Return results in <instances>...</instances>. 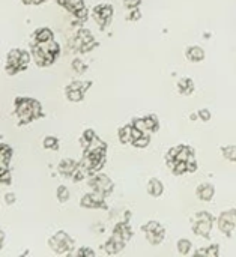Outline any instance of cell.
<instances>
[{
  "label": "cell",
  "instance_id": "cell-1",
  "mask_svg": "<svg viewBox=\"0 0 236 257\" xmlns=\"http://www.w3.org/2000/svg\"><path fill=\"white\" fill-rule=\"evenodd\" d=\"M15 114L21 123H30L32 120L42 116V107L36 99L17 98L15 99Z\"/></svg>",
  "mask_w": 236,
  "mask_h": 257
},
{
  "label": "cell",
  "instance_id": "cell-2",
  "mask_svg": "<svg viewBox=\"0 0 236 257\" xmlns=\"http://www.w3.org/2000/svg\"><path fill=\"white\" fill-rule=\"evenodd\" d=\"M29 62H30V53L20 50V48H14L8 53L5 69L8 74L14 75L20 71H24L29 65Z\"/></svg>",
  "mask_w": 236,
  "mask_h": 257
},
{
  "label": "cell",
  "instance_id": "cell-3",
  "mask_svg": "<svg viewBox=\"0 0 236 257\" xmlns=\"http://www.w3.org/2000/svg\"><path fill=\"white\" fill-rule=\"evenodd\" d=\"M48 245L57 254H69L71 250L74 248V239L66 232L60 230L48 239Z\"/></svg>",
  "mask_w": 236,
  "mask_h": 257
},
{
  "label": "cell",
  "instance_id": "cell-4",
  "mask_svg": "<svg viewBox=\"0 0 236 257\" xmlns=\"http://www.w3.org/2000/svg\"><path fill=\"white\" fill-rule=\"evenodd\" d=\"M32 56L36 62L38 66H50L51 63H54L57 54L51 53L42 42H32Z\"/></svg>",
  "mask_w": 236,
  "mask_h": 257
},
{
  "label": "cell",
  "instance_id": "cell-5",
  "mask_svg": "<svg viewBox=\"0 0 236 257\" xmlns=\"http://www.w3.org/2000/svg\"><path fill=\"white\" fill-rule=\"evenodd\" d=\"M214 226V217L205 211L197 212L194 217V224H193V230L196 235L202 236V238H208L211 230Z\"/></svg>",
  "mask_w": 236,
  "mask_h": 257
},
{
  "label": "cell",
  "instance_id": "cell-6",
  "mask_svg": "<svg viewBox=\"0 0 236 257\" xmlns=\"http://www.w3.org/2000/svg\"><path fill=\"white\" fill-rule=\"evenodd\" d=\"M190 160H196L194 158V151L193 148L190 146H176L173 149H170L166 155V161H167V166L172 169L175 166L176 161H190Z\"/></svg>",
  "mask_w": 236,
  "mask_h": 257
},
{
  "label": "cell",
  "instance_id": "cell-7",
  "mask_svg": "<svg viewBox=\"0 0 236 257\" xmlns=\"http://www.w3.org/2000/svg\"><path fill=\"white\" fill-rule=\"evenodd\" d=\"M142 230L145 232L148 242L152 244V245H158V244H161L164 241L166 230L158 221H149L148 224L142 226Z\"/></svg>",
  "mask_w": 236,
  "mask_h": 257
},
{
  "label": "cell",
  "instance_id": "cell-8",
  "mask_svg": "<svg viewBox=\"0 0 236 257\" xmlns=\"http://www.w3.org/2000/svg\"><path fill=\"white\" fill-rule=\"evenodd\" d=\"M92 86V81H72L71 84L66 86L65 89V95L69 101L72 102H78L83 99L84 92Z\"/></svg>",
  "mask_w": 236,
  "mask_h": 257
},
{
  "label": "cell",
  "instance_id": "cell-9",
  "mask_svg": "<svg viewBox=\"0 0 236 257\" xmlns=\"http://www.w3.org/2000/svg\"><path fill=\"white\" fill-rule=\"evenodd\" d=\"M89 185L93 191H99L102 194H110L113 191V182L108 176L101 175V173H95L92 175V178L89 179Z\"/></svg>",
  "mask_w": 236,
  "mask_h": 257
},
{
  "label": "cell",
  "instance_id": "cell-10",
  "mask_svg": "<svg viewBox=\"0 0 236 257\" xmlns=\"http://www.w3.org/2000/svg\"><path fill=\"white\" fill-rule=\"evenodd\" d=\"M111 17H113V6L111 5L102 3V5H98L93 8V18L99 24L101 29L107 27V24L111 21Z\"/></svg>",
  "mask_w": 236,
  "mask_h": 257
},
{
  "label": "cell",
  "instance_id": "cell-11",
  "mask_svg": "<svg viewBox=\"0 0 236 257\" xmlns=\"http://www.w3.org/2000/svg\"><path fill=\"white\" fill-rule=\"evenodd\" d=\"M80 205H81V208H86V209L105 208V194L92 190V193H89V194L81 197Z\"/></svg>",
  "mask_w": 236,
  "mask_h": 257
},
{
  "label": "cell",
  "instance_id": "cell-12",
  "mask_svg": "<svg viewBox=\"0 0 236 257\" xmlns=\"http://www.w3.org/2000/svg\"><path fill=\"white\" fill-rule=\"evenodd\" d=\"M236 226V217L235 209L232 211H224L220 217H218V229L221 233H224L226 236H229Z\"/></svg>",
  "mask_w": 236,
  "mask_h": 257
},
{
  "label": "cell",
  "instance_id": "cell-13",
  "mask_svg": "<svg viewBox=\"0 0 236 257\" xmlns=\"http://www.w3.org/2000/svg\"><path fill=\"white\" fill-rule=\"evenodd\" d=\"M125 241L121 238V236H117V235H111V238L105 242V251L108 253V254H117L119 251H122L124 250V247H125Z\"/></svg>",
  "mask_w": 236,
  "mask_h": 257
},
{
  "label": "cell",
  "instance_id": "cell-14",
  "mask_svg": "<svg viewBox=\"0 0 236 257\" xmlns=\"http://www.w3.org/2000/svg\"><path fill=\"white\" fill-rule=\"evenodd\" d=\"M77 35H78V36L81 38V41H83V48H81V53L90 51L92 48H95V47L98 45V42L93 39L92 33H90L87 29H80V30L77 32Z\"/></svg>",
  "mask_w": 236,
  "mask_h": 257
},
{
  "label": "cell",
  "instance_id": "cell-15",
  "mask_svg": "<svg viewBox=\"0 0 236 257\" xmlns=\"http://www.w3.org/2000/svg\"><path fill=\"white\" fill-rule=\"evenodd\" d=\"M196 194H197V197H199L202 202H211L212 197H214V194H215V188H214L212 184H206V182H205V184H200V185L197 187Z\"/></svg>",
  "mask_w": 236,
  "mask_h": 257
},
{
  "label": "cell",
  "instance_id": "cell-16",
  "mask_svg": "<svg viewBox=\"0 0 236 257\" xmlns=\"http://www.w3.org/2000/svg\"><path fill=\"white\" fill-rule=\"evenodd\" d=\"M194 89H196L194 81H193L191 78H188V77H184V78H181V80L178 81V90H179V93L184 95V96L191 95V93L194 92Z\"/></svg>",
  "mask_w": 236,
  "mask_h": 257
},
{
  "label": "cell",
  "instance_id": "cell-17",
  "mask_svg": "<svg viewBox=\"0 0 236 257\" xmlns=\"http://www.w3.org/2000/svg\"><path fill=\"white\" fill-rule=\"evenodd\" d=\"M185 56L191 62H202L205 59V51H203V48H200L197 45H191L185 50Z\"/></svg>",
  "mask_w": 236,
  "mask_h": 257
},
{
  "label": "cell",
  "instance_id": "cell-18",
  "mask_svg": "<svg viewBox=\"0 0 236 257\" xmlns=\"http://www.w3.org/2000/svg\"><path fill=\"white\" fill-rule=\"evenodd\" d=\"M77 163L71 158H66V160H62L60 164H59V173L63 175V176H72V173L75 172L77 169Z\"/></svg>",
  "mask_w": 236,
  "mask_h": 257
},
{
  "label": "cell",
  "instance_id": "cell-19",
  "mask_svg": "<svg viewBox=\"0 0 236 257\" xmlns=\"http://www.w3.org/2000/svg\"><path fill=\"white\" fill-rule=\"evenodd\" d=\"M163 191H164V185H163V182L160 179H157V178L149 179V182H148V193L152 197H160L163 194Z\"/></svg>",
  "mask_w": 236,
  "mask_h": 257
},
{
  "label": "cell",
  "instance_id": "cell-20",
  "mask_svg": "<svg viewBox=\"0 0 236 257\" xmlns=\"http://www.w3.org/2000/svg\"><path fill=\"white\" fill-rule=\"evenodd\" d=\"M113 233L114 235H117V236H121L125 242H128V239L131 238V229H130V226H128V223H125V221H121V223H117L116 224V227H114V230H113Z\"/></svg>",
  "mask_w": 236,
  "mask_h": 257
},
{
  "label": "cell",
  "instance_id": "cell-21",
  "mask_svg": "<svg viewBox=\"0 0 236 257\" xmlns=\"http://www.w3.org/2000/svg\"><path fill=\"white\" fill-rule=\"evenodd\" d=\"M53 38H54V35H53V32H51L48 27H41V29H38V30L33 33L35 42H48V41H51Z\"/></svg>",
  "mask_w": 236,
  "mask_h": 257
},
{
  "label": "cell",
  "instance_id": "cell-22",
  "mask_svg": "<svg viewBox=\"0 0 236 257\" xmlns=\"http://www.w3.org/2000/svg\"><path fill=\"white\" fill-rule=\"evenodd\" d=\"M105 149H107V145L101 140V139H98V137H95V140L84 149L86 152H93V154H101V155H105Z\"/></svg>",
  "mask_w": 236,
  "mask_h": 257
},
{
  "label": "cell",
  "instance_id": "cell-23",
  "mask_svg": "<svg viewBox=\"0 0 236 257\" xmlns=\"http://www.w3.org/2000/svg\"><path fill=\"white\" fill-rule=\"evenodd\" d=\"M119 142L124 145L133 143V123L131 125H125L119 130Z\"/></svg>",
  "mask_w": 236,
  "mask_h": 257
},
{
  "label": "cell",
  "instance_id": "cell-24",
  "mask_svg": "<svg viewBox=\"0 0 236 257\" xmlns=\"http://www.w3.org/2000/svg\"><path fill=\"white\" fill-rule=\"evenodd\" d=\"M63 8L68 9L74 15L77 11H80L81 8H84V2L83 0H65L63 2Z\"/></svg>",
  "mask_w": 236,
  "mask_h": 257
},
{
  "label": "cell",
  "instance_id": "cell-25",
  "mask_svg": "<svg viewBox=\"0 0 236 257\" xmlns=\"http://www.w3.org/2000/svg\"><path fill=\"white\" fill-rule=\"evenodd\" d=\"M0 154H2V169H8V164H9V160L12 157V149L8 146V145H2L0 148Z\"/></svg>",
  "mask_w": 236,
  "mask_h": 257
},
{
  "label": "cell",
  "instance_id": "cell-26",
  "mask_svg": "<svg viewBox=\"0 0 236 257\" xmlns=\"http://www.w3.org/2000/svg\"><path fill=\"white\" fill-rule=\"evenodd\" d=\"M191 248H193L191 241H188V239H179L178 241V251H179V254L187 256V254L191 253Z\"/></svg>",
  "mask_w": 236,
  "mask_h": 257
},
{
  "label": "cell",
  "instance_id": "cell-27",
  "mask_svg": "<svg viewBox=\"0 0 236 257\" xmlns=\"http://www.w3.org/2000/svg\"><path fill=\"white\" fill-rule=\"evenodd\" d=\"M95 137H96V134H95L93 130H86V131L83 133V136H81V146L86 149V148L95 140Z\"/></svg>",
  "mask_w": 236,
  "mask_h": 257
},
{
  "label": "cell",
  "instance_id": "cell-28",
  "mask_svg": "<svg viewBox=\"0 0 236 257\" xmlns=\"http://www.w3.org/2000/svg\"><path fill=\"white\" fill-rule=\"evenodd\" d=\"M218 253H220V250H218V245H217V244H212V245H211V247H208V248H200V250H197V251H196V254H197V256L205 254V256L217 257L218 256Z\"/></svg>",
  "mask_w": 236,
  "mask_h": 257
},
{
  "label": "cell",
  "instance_id": "cell-29",
  "mask_svg": "<svg viewBox=\"0 0 236 257\" xmlns=\"http://www.w3.org/2000/svg\"><path fill=\"white\" fill-rule=\"evenodd\" d=\"M221 152H223V157H224L227 161L236 163V146H233V145H230V146H224Z\"/></svg>",
  "mask_w": 236,
  "mask_h": 257
},
{
  "label": "cell",
  "instance_id": "cell-30",
  "mask_svg": "<svg viewBox=\"0 0 236 257\" xmlns=\"http://www.w3.org/2000/svg\"><path fill=\"white\" fill-rule=\"evenodd\" d=\"M175 175H184L188 173V161H176L175 166L172 167Z\"/></svg>",
  "mask_w": 236,
  "mask_h": 257
},
{
  "label": "cell",
  "instance_id": "cell-31",
  "mask_svg": "<svg viewBox=\"0 0 236 257\" xmlns=\"http://www.w3.org/2000/svg\"><path fill=\"white\" fill-rule=\"evenodd\" d=\"M56 197L60 203H66L69 200V190L63 185H60L56 191Z\"/></svg>",
  "mask_w": 236,
  "mask_h": 257
},
{
  "label": "cell",
  "instance_id": "cell-32",
  "mask_svg": "<svg viewBox=\"0 0 236 257\" xmlns=\"http://www.w3.org/2000/svg\"><path fill=\"white\" fill-rule=\"evenodd\" d=\"M146 120V128H148V133H155L158 128H160V123H158V119L155 116H148L145 117Z\"/></svg>",
  "mask_w": 236,
  "mask_h": 257
},
{
  "label": "cell",
  "instance_id": "cell-33",
  "mask_svg": "<svg viewBox=\"0 0 236 257\" xmlns=\"http://www.w3.org/2000/svg\"><path fill=\"white\" fill-rule=\"evenodd\" d=\"M149 143H151V137H149V136H146V134H143L142 137H139V139L133 140V146H134V148H137V149H143V148H146Z\"/></svg>",
  "mask_w": 236,
  "mask_h": 257
},
{
  "label": "cell",
  "instance_id": "cell-34",
  "mask_svg": "<svg viewBox=\"0 0 236 257\" xmlns=\"http://www.w3.org/2000/svg\"><path fill=\"white\" fill-rule=\"evenodd\" d=\"M71 66H72V69H74L77 74H83V72H86V69H87V65H86L81 59H74L72 63H71Z\"/></svg>",
  "mask_w": 236,
  "mask_h": 257
},
{
  "label": "cell",
  "instance_id": "cell-35",
  "mask_svg": "<svg viewBox=\"0 0 236 257\" xmlns=\"http://www.w3.org/2000/svg\"><path fill=\"white\" fill-rule=\"evenodd\" d=\"M44 148L45 149H57V146H59V142H57V139L56 137H51V136H47L45 139H44Z\"/></svg>",
  "mask_w": 236,
  "mask_h": 257
},
{
  "label": "cell",
  "instance_id": "cell-36",
  "mask_svg": "<svg viewBox=\"0 0 236 257\" xmlns=\"http://www.w3.org/2000/svg\"><path fill=\"white\" fill-rule=\"evenodd\" d=\"M133 126L139 128V130H140V131H143V133H146V131H148L145 117H137V119H134V120H133Z\"/></svg>",
  "mask_w": 236,
  "mask_h": 257
},
{
  "label": "cell",
  "instance_id": "cell-37",
  "mask_svg": "<svg viewBox=\"0 0 236 257\" xmlns=\"http://www.w3.org/2000/svg\"><path fill=\"white\" fill-rule=\"evenodd\" d=\"M87 14H89V12H87V8L84 6V8H81L80 11H77V12L74 14V17H75L77 20H80V21H84V20L87 18Z\"/></svg>",
  "mask_w": 236,
  "mask_h": 257
},
{
  "label": "cell",
  "instance_id": "cell-38",
  "mask_svg": "<svg viewBox=\"0 0 236 257\" xmlns=\"http://www.w3.org/2000/svg\"><path fill=\"white\" fill-rule=\"evenodd\" d=\"M199 119L200 120H203V122H208L209 119H211V111L208 110V108H202V110H199Z\"/></svg>",
  "mask_w": 236,
  "mask_h": 257
},
{
  "label": "cell",
  "instance_id": "cell-39",
  "mask_svg": "<svg viewBox=\"0 0 236 257\" xmlns=\"http://www.w3.org/2000/svg\"><path fill=\"white\" fill-rule=\"evenodd\" d=\"M77 256H90L93 257L95 256V251L92 250V248H87V247H81L77 253H75Z\"/></svg>",
  "mask_w": 236,
  "mask_h": 257
},
{
  "label": "cell",
  "instance_id": "cell-40",
  "mask_svg": "<svg viewBox=\"0 0 236 257\" xmlns=\"http://www.w3.org/2000/svg\"><path fill=\"white\" fill-rule=\"evenodd\" d=\"M2 184L3 185H9L11 184V173L8 169H2Z\"/></svg>",
  "mask_w": 236,
  "mask_h": 257
},
{
  "label": "cell",
  "instance_id": "cell-41",
  "mask_svg": "<svg viewBox=\"0 0 236 257\" xmlns=\"http://www.w3.org/2000/svg\"><path fill=\"white\" fill-rule=\"evenodd\" d=\"M140 2H142V0H124V5H125L128 9H134V8H137V6L140 5Z\"/></svg>",
  "mask_w": 236,
  "mask_h": 257
},
{
  "label": "cell",
  "instance_id": "cell-42",
  "mask_svg": "<svg viewBox=\"0 0 236 257\" xmlns=\"http://www.w3.org/2000/svg\"><path fill=\"white\" fill-rule=\"evenodd\" d=\"M131 12H130V17H128V20H131V21H134V20H139L140 18V12H139V9L137 8H134V9H130Z\"/></svg>",
  "mask_w": 236,
  "mask_h": 257
},
{
  "label": "cell",
  "instance_id": "cell-43",
  "mask_svg": "<svg viewBox=\"0 0 236 257\" xmlns=\"http://www.w3.org/2000/svg\"><path fill=\"white\" fill-rule=\"evenodd\" d=\"M5 202H6L8 205H12V203L15 202V194H11V193L6 194V196H5Z\"/></svg>",
  "mask_w": 236,
  "mask_h": 257
},
{
  "label": "cell",
  "instance_id": "cell-44",
  "mask_svg": "<svg viewBox=\"0 0 236 257\" xmlns=\"http://www.w3.org/2000/svg\"><path fill=\"white\" fill-rule=\"evenodd\" d=\"M235 217H236V209H235Z\"/></svg>",
  "mask_w": 236,
  "mask_h": 257
}]
</instances>
